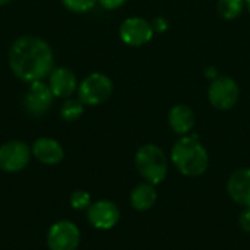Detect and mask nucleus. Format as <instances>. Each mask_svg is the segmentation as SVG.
Returning <instances> with one entry per match:
<instances>
[{
	"instance_id": "obj_24",
	"label": "nucleus",
	"mask_w": 250,
	"mask_h": 250,
	"mask_svg": "<svg viewBox=\"0 0 250 250\" xmlns=\"http://www.w3.org/2000/svg\"><path fill=\"white\" fill-rule=\"evenodd\" d=\"M10 0H0V6H3V4H7Z\"/></svg>"
},
{
	"instance_id": "obj_11",
	"label": "nucleus",
	"mask_w": 250,
	"mask_h": 250,
	"mask_svg": "<svg viewBox=\"0 0 250 250\" xmlns=\"http://www.w3.org/2000/svg\"><path fill=\"white\" fill-rule=\"evenodd\" d=\"M227 193L237 205L250 208V167L236 170L227 180Z\"/></svg>"
},
{
	"instance_id": "obj_18",
	"label": "nucleus",
	"mask_w": 250,
	"mask_h": 250,
	"mask_svg": "<svg viewBox=\"0 0 250 250\" xmlns=\"http://www.w3.org/2000/svg\"><path fill=\"white\" fill-rule=\"evenodd\" d=\"M70 207L76 211H86L89 208V205L92 204L91 195L86 190H75L70 195Z\"/></svg>"
},
{
	"instance_id": "obj_14",
	"label": "nucleus",
	"mask_w": 250,
	"mask_h": 250,
	"mask_svg": "<svg viewBox=\"0 0 250 250\" xmlns=\"http://www.w3.org/2000/svg\"><path fill=\"white\" fill-rule=\"evenodd\" d=\"M168 125L180 136L189 135L195 127V113L188 104H176L168 111Z\"/></svg>"
},
{
	"instance_id": "obj_1",
	"label": "nucleus",
	"mask_w": 250,
	"mask_h": 250,
	"mask_svg": "<svg viewBox=\"0 0 250 250\" xmlns=\"http://www.w3.org/2000/svg\"><path fill=\"white\" fill-rule=\"evenodd\" d=\"M9 66L23 82L42 81L54 69V54L50 44L35 35H22L9 50Z\"/></svg>"
},
{
	"instance_id": "obj_17",
	"label": "nucleus",
	"mask_w": 250,
	"mask_h": 250,
	"mask_svg": "<svg viewBox=\"0 0 250 250\" xmlns=\"http://www.w3.org/2000/svg\"><path fill=\"white\" fill-rule=\"evenodd\" d=\"M85 104L79 98H66L60 107V116L64 122H75L83 114Z\"/></svg>"
},
{
	"instance_id": "obj_21",
	"label": "nucleus",
	"mask_w": 250,
	"mask_h": 250,
	"mask_svg": "<svg viewBox=\"0 0 250 250\" xmlns=\"http://www.w3.org/2000/svg\"><path fill=\"white\" fill-rule=\"evenodd\" d=\"M127 0H98V4L105 10H116L122 7Z\"/></svg>"
},
{
	"instance_id": "obj_9",
	"label": "nucleus",
	"mask_w": 250,
	"mask_h": 250,
	"mask_svg": "<svg viewBox=\"0 0 250 250\" xmlns=\"http://www.w3.org/2000/svg\"><path fill=\"white\" fill-rule=\"evenodd\" d=\"M54 95L48 86V83L42 81L31 82L25 97H23V107L31 116H42L47 113L54 101Z\"/></svg>"
},
{
	"instance_id": "obj_6",
	"label": "nucleus",
	"mask_w": 250,
	"mask_h": 250,
	"mask_svg": "<svg viewBox=\"0 0 250 250\" xmlns=\"http://www.w3.org/2000/svg\"><path fill=\"white\" fill-rule=\"evenodd\" d=\"M32 151L22 141H7L0 146V170L4 173H19L31 161Z\"/></svg>"
},
{
	"instance_id": "obj_8",
	"label": "nucleus",
	"mask_w": 250,
	"mask_h": 250,
	"mask_svg": "<svg viewBox=\"0 0 250 250\" xmlns=\"http://www.w3.org/2000/svg\"><path fill=\"white\" fill-rule=\"evenodd\" d=\"M155 31L152 23L141 16H130L125 19L120 25L119 35L126 45L141 47L149 42L154 37Z\"/></svg>"
},
{
	"instance_id": "obj_25",
	"label": "nucleus",
	"mask_w": 250,
	"mask_h": 250,
	"mask_svg": "<svg viewBox=\"0 0 250 250\" xmlns=\"http://www.w3.org/2000/svg\"><path fill=\"white\" fill-rule=\"evenodd\" d=\"M246 9L249 10V13H250V0H246Z\"/></svg>"
},
{
	"instance_id": "obj_2",
	"label": "nucleus",
	"mask_w": 250,
	"mask_h": 250,
	"mask_svg": "<svg viewBox=\"0 0 250 250\" xmlns=\"http://www.w3.org/2000/svg\"><path fill=\"white\" fill-rule=\"evenodd\" d=\"M170 160L176 170L186 177H199L209 166L208 151L195 133L180 136L174 142L170 151Z\"/></svg>"
},
{
	"instance_id": "obj_20",
	"label": "nucleus",
	"mask_w": 250,
	"mask_h": 250,
	"mask_svg": "<svg viewBox=\"0 0 250 250\" xmlns=\"http://www.w3.org/2000/svg\"><path fill=\"white\" fill-rule=\"evenodd\" d=\"M239 226L245 233H250V208H245L239 215Z\"/></svg>"
},
{
	"instance_id": "obj_19",
	"label": "nucleus",
	"mask_w": 250,
	"mask_h": 250,
	"mask_svg": "<svg viewBox=\"0 0 250 250\" xmlns=\"http://www.w3.org/2000/svg\"><path fill=\"white\" fill-rule=\"evenodd\" d=\"M63 6L73 13H85L95 7L98 0H62Z\"/></svg>"
},
{
	"instance_id": "obj_13",
	"label": "nucleus",
	"mask_w": 250,
	"mask_h": 250,
	"mask_svg": "<svg viewBox=\"0 0 250 250\" xmlns=\"http://www.w3.org/2000/svg\"><path fill=\"white\" fill-rule=\"evenodd\" d=\"M32 155L37 161L45 164V166H56L59 164L63 157H64V151H63V146L53 138H47V136H42V138H38L32 148Z\"/></svg>"
},
{
	"instance_id": "obj_16",
	"label": "nucleus",
	"mask_w": 250,
	"mask_h": 250,
	"mask_svg": "<svg viewBox=\"0 0 250 250\" xmlns=\"http://www.w3.org/2000/svg\"><path fill=\"white\" fill-rule=\"evenodd\" d=\"M246 7V0H218L217 12L226 21L239 18Z\"/></svg>"
},
{
	"instance_id": "obj_3",
	"label": "nucleus",
	"mask_w": 250,
	"mask_h": 250,
	"mask_svg": "<svg viewBox=\"0 0 250 250\" xmlns=\"http://www.w3.org/2000/svg\"><path fill=\"white\" fill-rule=\"evenodd\" d=\"M135 167L145 182L157 186L167 177L168 158L160 146L145 144L139 146L135 154Z\"/></svg>"
},
{
	"instance_id": "obj_15",
	"label": "nucleus",
	"mask_w": 250,
	"mask_h": 250,
	"mask_svg": "<svg viewBox=\"0 0 250 250\" xmlns=\"http://www.w3.org/2000/svg\"><path fill=\"white\" fill-rule=\"evenodd\" d=\"M157 199H158V195H157L155 185H151L148 182L136 185L132 189L130 196H129L130 207L138 212L149 211L155 205Z\"/></svg>"
},
{
	"instance_id": "obj_23",
	"label": "nucleus",
	"mask_w": 250,
	"mask_h": 250,
	"mask_svg": "<svg viewBox=\"0 0 250 250\" xmlns=\"http://www.w3.org/2000/svg\"><path fill=\"white\" fill-rule=\"evenodd\" d=\"M207 76H211L212 79H215L217 78V69L215 67H209L208 72H207Z\"/></svg>"
},
{
	"instance_id": "obj_12",
	"label": "nucleus",
	"mask_w": 250,
	"mask_h": 250,
	"mask_svg": "<svg viewBox=\"0 0 250 250\" xmlns=\"http://www.w3.org/2000/svg\"><path fill=\"white\" fill-rule=\"evenodd\" d=\"M48 86L56 98H70L78 89V79L67 67H56L48 75Z\"/></svg>"
},
{
	"instance_id": "obj_4",
	"label": "nucleus",
	"mask_w": 250,
	"mask_h": 250,
	"mask_svg": "<svg viewBox=\"0 0 250 250\" xmlns=\"http://www.w3.org/2000/svg\"><path fill=\"white\" fill-rule=\"evenodd\" d=\"M113 94V82L111 79L100 72H94L88 75L81 85L78 86V98L89 107H95L103 104Z\"/></svg>"
},
{
	"instance_id": "obj_10",
	"label": "nucleus",
	"mask_w": 250,
	"mask_h": 250,
	"mask_svg": "<svg viewBox=\"0 0 250 250\" xmlns=\"http://www.w3.org/2000/svg\"><path fill=\"white\" fill-rule=\"evenodd\" d=\"M88 223L97 230H111L120 220L119 207L108 199L92 202L86 209Z\"/></svg>"
},
{
	"instance_id": "obj_5",
	"label": "nucleus",
	"mask_w": 250,
	"mask_h": 250,
	"mask_svg": "<svg viewBox=\"0 0 250 250\" xmlns=\"http://www.w3.org/2000/svg\"><path fill=\"white\" fill-rule=\"evenodd\" d=\"M240 98L239 83L230 76H217L208 88V100L217 110H231Z\"/></svg>"
},
{
	"instance_id": "obj_7",
	"label": "nucleus",
	"mask_w": 250,
	"mask_h": 250,
	"mask_svg": "<svg viewBox=\"0 0 250 250\" xmlns=\"http://www.w3.org/2000/svg\"><path fill=\"white\" fill-rule=\"evenodd\" d=\"M81 243V231L72 221L62 220L54 223L47 233L50 250H76Z\"/></svg>"
},
{
	"instance_id": "obj_22",
	"label": "nucleus",
	"mask_w": 250,
	"mask_h": 250,
	"mask_svg": "<svg viewBox=\"0 0 250 250\" xmlns=\"http://www.w3.org/2000/svg\"><path fill=\"white\" fill-rule=\"evenodd\" d=\"M152 23V28H154V31L155 32H164L167 28H168V23H167V21L164 19V18H157V19H154V22H151Z\"/></svg>"
}]
</instances>
